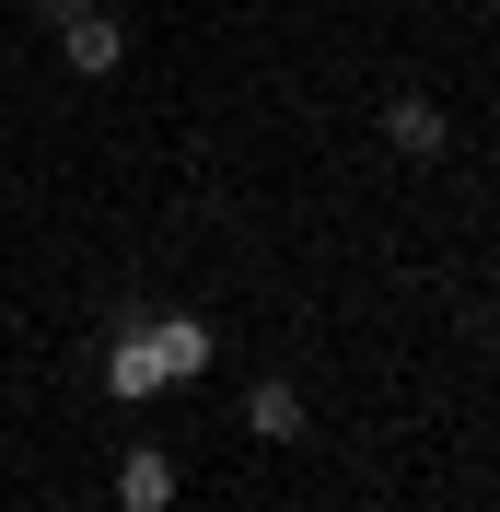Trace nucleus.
I'll return each instance as SVG.
<instances>
[{
    "mask_svg": "<svg viewBox=\"0 0 500 512\" xmlns=\"http://www.w3.org/2000/svg\"><path fill=\"white\" fill-rule=\"evenodd\" d=\"M105 396H117V408H152V396H175V373H163V350H152V326H140V315L105 338Z\"/></svg>",
    "mask_w": 500,
    "mask_h": 512,
    "instance_id": "obj_1",
    "label": "nucleus"
},
{
    "mask_svg": "<svg viewBox=\"0 0 500 512\" xmlns=\"http://www.w3.org/2000/svg\"><path fill=\"white\" fill-rule=\"evenodd\" d=\"M59 59L82 70V82H105V70L128 59V24L105 12V0H94V12H70V24H59Z\"/></svg>",
    "mask_w": 500,
    "mask_h": 512,
    "instance_id": "obj_2",
    "label": "nucleus"
},
{
    "mask_svg": "<svg viewBox=\"0 0 500 512\" xmlns=\"http://www.w3.org/2000/svg\"><path fill=\"white\" fill-rule=\"evenodd\" d=\"M140 326H152V350H163V373H175V384H198V373L221 361L210 315H140Z\"/></svg>",
    "mask_w": 500,
    "mask_h": 512,
    "instance_id": "obj_3",
    "label": "nucleus"
},
{
    "mask_svg": "<svg viewBox=\"0 0 500 512\" xmlns=\"http://www.w3.org/2000/svg\"><path fill=\"white\" fill-rule=\"evenodd\" d=\"M117 512H175V454L163 443H128L117 454Z\"/></svg>",
    "mask_w": 500,
    "mask_h": 512,
    "instance_id": "obj_4",
    "label": "nucleus"
},
{
    "mask_svg": "<svg viewBox=\"0 0 500 512\" xmlns=\"http://www.w3.org/2000/svg\"><path fill=\"white\" fill-rule=\"evenodd\" d=\"M384 140H396V152H407V163H431V152H442V140H454V117H442V105H431V94H384Z\"/></svg>",
    "mask_w": 500,
    "mask_h": 512,
    "instance_id": "obj_5",
    "label": "nucleus"
},
{
    "mask_svg": "<svg viewBox=\"0 0 500 512\" xmlns=\"http://www.w3.org/2000/svg\"><path fill=\"white\" fill-rule=\"evenodd\" d=\"M245 431H256V443H303V396H291V384L268 373V384L245 396Z\"/></svg>",
    "mask_w": 500,
    "mask_h": 512,
    "instance_id": "obj_6",
    "label": "nucleus"
},
{
    "mask_svg": "<svg viewBox=\"0 0 500 512\" xmlns=\"http://www.w3.org/2000/svg\"><path fill=\"white\" fill-rule=\"evenodd\" d=\"M35 12H47V24H70V12H94V0H35Z\"/></svg>",
    "mask_w": 500,
    "mask_h": 512,
    "instance_id": "obj_7",
    "label": "nucleus"
}]
</instances>
